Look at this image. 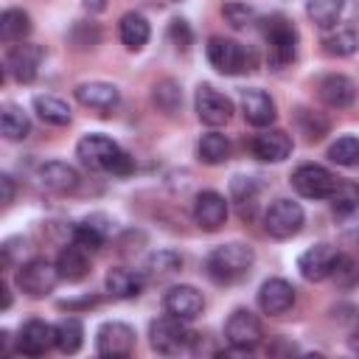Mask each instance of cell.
Wrapping results in <instances>:
<instances>
[{"label":"cell","instance_id":"74e56055","mask_svg":"<svg viewBox=\"0 0 359 359\" xmlns=\"http://www.w3.org/2000/svg\"><path fill=\"white\" fill-rule=\"evenodd\" d=\"M180 266H182V258H180L177 252H171V250H157V252L149 258V264H146V269H149L151 278H168V275H174Z\"/></svg>","mask_w":359,"mask_h":359},{"label":"cell","instance_id":"e575fe53","mask_svg":"<svg viewBox=\"0 0 359 359\" xmlns=\"http://www.w3.org/2000/svg\"><path fill=\"white\" fill-rule=\"evenodd\" d=\"M328 202H331V208L337 213H353V210H359V185L351 182V180H337Z\"/></svg>","mask_w":359,"mask_h":359},{"label":"cell","instance_id":"7a4b0ae2","mask_svg":"<svg viewBox=\"0 0 359 359\" xmlns=\"http://www.w3.org/2000/svg\"><path fill=\"white\" fill-rule=\"evenodd\" d=\"M252 261H255L252 247L233 241V244H222V247H216V250L208 252L205 272L216 283H236V280H241L250 272Z\"/></svg>","mask_w":359,"mask_h":359},{"label":"cell","instance_id":"d6a6232c","mask_svg":"<svg viewBox=\"0 0 359 359\" xmlns=\"http://www.w3.org/2000/svg\"><path fill=\"white\" fill-rule=\"evenodd\" d=\"M342 6H345V0H309L306 14L311 17V22L317 28H334L342 14Z\"/></svg>","mask_w":359,"mask_h":359},{"label":"cell","instance_id":"4fadbf2b","mask_svg":"<svg viewBox=\"0 0 359 359\" xmlns=\"http://www.w3.org/2000/svg\"><path fill=\"white\" fill-rule=\"evenodd\" d=\"M194 101H196V115H199V121L208 123V126H222V123H227L230 115H233L230 98L222 95L219 90H213L210 84H202V87L196 90V98H194Z\"/></svg>","mask_w":359,"mask_h":359},{"label":"cell","instance_id":"f546056e","mask_svg":"<svg viewBox=\"0 0 359 359\" xmlns=\"http://www.w3.org/2000/svg\"><path fill=\"white\" fill-rule=\"evenodd\" d=\"M34 112L45 123H53V126H67L70 123V107L62 98H53V95H36L34 98Z\"/></svg>","mask_w":359,"mask_h":359},{"label":"cell","instance_id":"603a6c76","mask_svg":"<svg viewBox=\"0 0 359 359\" xmlns=\"http://www.w3.org/2000/svg\"><path fill=\"white\" fill-rule=\"evenodd\" d=\"M143 289V275L135 272V269H126V266H115L107 272V292L112 297H137Z\"/></svg>","mask_w":359,"mask_h":359},{"label":"cell","instance_id":"52a82bcc","mask_svg":"<svg viewBox=\"0 0 359 359\" xmlns=\"http://www.w3.org/2000/svg\"><path fill=\"white\" fill-rule=\"evenodd\" d=\"M303 208L292 199H275L264 213V227L272 238H292L303 227Z\"/></svg>","mask_w":359,"mask_h":359},{"label":"cell","instance_id":"2e32d148","mask_svg":"<svg viewBox=\"0 0 359 359\" xmlns=\"http://www.w3.org/2000/svg\"><path fill=\"white\" fill-rule=\"evenodd\" d=\"M224 219H227V199L219 191L196 194V199H194V222L202 230L213 233V230H219L224 224Z\"/></svg>","mask_w":359,"mask_h":359},{"label":"cell","instance_id":"f1b7e54d","mask_svg":"<svg viewBox=\"0 0 359 359\" xmlns=\"http://www.w3.org/2000/svg\"><path fill=\"white\" fill-rule=\"evenodd\" d=\"M196 151H199V160H202V163H208V165H222V163H227V157H230V140H227L224 135H219V132H208V135H202Z\"/></svg>","mask_w":359,"mask_h":359},{"label":"cell","instance_id":"7c38bea8","mask_svg":"<svg viewBox=\"0 0 359 359\" xmlns=\"http://www.w3.org/2000/svg\"><path fill=\"white\" fill-rule=\"evenodd\" d=\"M224 337L233 348H244V351H252L258 342H261V323L252 311L247 309H236L224 325Z\"/></svg>","mask_w":359,"mask_h":359},{"label":"cell","instance_id":"5bb4252c","mask_svg":"<svg viewBox=\"0 0 359 359\" xmlns=\"http://www.w3.org/2000/svg\"><path fill=\"white\" fill-rule=\"evenodd\" d=\"M53 345H56V325H50L45 320H28L20 328V337H17V351L20 353H25V356H42Z\"/></svg>","mask_w":359,"mask_h":359},{"label":"cell","instance_id":"ee69618b","mask_svg":"<svg viewBox=\"0 0 359 359\" xmlns=\"http://www.w3.org/2000/svg\"><path fill=\"white\" fill-rule=\"evenodd\" d=\"M11 306V292H8V286L3 283V309H8Z\"/></svg>","mask_w":359,"mask_h":359},{"label":"cell","instance_id":"6da1fadb","mask_svg":"<svg viewBox=\"0 0 359 359\" xmlns=\"http://www.w3.org/2000/svg\"><path fill=\"white\" fill-rule=\"evenodd\" d=\"M76 157L93 171H107V174H118V177H126L135 168L132 157L107 135H84L76 146Z\"/></svg>","mask_w":359,"mask_h":359},{"label":"cell","instance_id":"30bf717a","mask_svg":"<svg viewBox=\"0 0 359 359\" xmlns=\"http://www.w3.org/2000/svg\"><path fill=\"white\" fill-rule=\"evenodd\" d=\"M339 258H342V255H339L331 244H314V247H309V250L297 258V269H300V275H303L306 280L317 283V280H325V278H331V275L337 272Z\"/></svg>","mask_w":359,"mask_h":359},{"label":"cell","instance_id":"7402d4cb","mask_svg":"<svg viewBox=\"0 0 359 359\" xmlns=\"http://www.w3.org/2000/svg\"><path fill=\"white\" fill-rule=\"evenodd\" d=\"M317 90H320L323 104H328V107H334V109H345V107H351L353 98H356V84H353L348 76H339V73H331V76L320 79Z\"/></svg>","mask_w":359,"mask_h":359},{"label":"cell","instance_id":"ffe728a7","mask_svg":"<svg viewBox=\"0 0 359 359\" xmlns=\"http://www.w3.org/2000/svg\"><path fill=\"white\" fill-rule=\"evenodd\" d=\"M36 180L45 191H53V194H70L79 188V171L62 160H50V163H42L39 171H36Z\"/></svg>","mask_w":359,"mask_h":359},{"label":"cell","instance_id":"f6af8a7d","mask_svg":"<svg viewBox=\"0 0 359 359\" xmlns=\"http://www.w3.org/2000/svg\"><path fill=\"white\" fill-rule=\"evenodd\" d=\"M351 348H353V351H356V353H359V331H356V334H353V337H351Z\"/></svg>","mask_w":359,"mask_h":359},{"label":"cell","instance_id":"836d02e7","mask_svg":"<svg viewBox=\"0 0 359 359\" xmlns=\"http://www.w3.org/2000/svg\"><path fill=\"white\" fill-rule=\"evenodd\" d=\"M323 50L331 56H351L359 50V34L353 28H339V31L323 36Z\"/></svg>","mask_w":359,"mask_h":359},{"label":"cell","instance_id":"d6986e66","mask_svg":"<svg viewBox=\"0 0 359 359\" xmlns=\"http://www.w3.org/2000/svg\"><path fill=\"white\" fill-rule=\"evenodd\" d=\"M252 154L258 160H266V163H280L292 154V137L283 132V129H264L261 135L252 137L250 143Z\"/></svg>","mask_w":359,"mask_h":359},{"label":"cell","instance_id":"f35d334b","mask_svg":"<svg viewBox=\"0 0 359 359\" xmlns=\"http://www.w3.org/2000/svg\"><path fill=\"white\" fill-rule=\"evenodd\" d=\"M222 14L227 17V22L233 25V28H244V25H250L252 22V8L250 6H244V3H227L224 8H222Z\"/></svg>","mask_w":359,"mask_h":359},{"label":"cell","instance_id":"ac0fdd59","mask_svg":"<svg viewBox=\"0 0 359 359\" xmlns=\"http://www.w3.org/2000/svg\"><path fill=\"white\" fill-rule=\"evenodd\" d=\"M76 98H79L84 107H90V109H95V112H101V115H109V112L118 107L121 93H118V87L109 84V81H84V84L76 87Z\"/></svg>","mask_w":359,"mask_h":359},{"label":"cell","instance_id":"3957f363","mask_svg":"<svg viewBox=\"0 0 359 359\" xmlns=\"http://www.w3.org/2000/svg\"><path fill=\"white\" fill-rule=\"evenodd\" d=\"M264 39H266V56L275 70L286 67L294 53H297V31L286 17H269L264 25Z\"/></svg>","mask_w":359,"mask_h":359},{"label":"cell","instance_id":"83f0119b","mask_svg":"<svg viewBox=\"0 0 359 359\" xmlns=\"http://www.w3.org/2000/svg\"><path fill=\"white\" fill-rule=\"evenodd\" d=\"M31 34V17L22 8H6L0 17V36L3 42H22Z\"/></svg>","mask_w":359,"mask_h":359},{"label":"cell","instance_id":"9c48e42d","mask_svg":"<svg viewBox=\"0 0 359 359\" xmlns=\"http://www.w3.org/2000/svg\"><path fill=\"white\" fill-rule=\"evenodd\" d=\"M95 351H98V356H109V359L129 356L135 351V328L126 323H118V320L104 323L95 331Z\"/></svg>","mask_w":359,"mask_h":359},{"label":"cell","instance_id":"5b68a950","mask_svg":"<svg viewBox=\"0 0 359 359\" xmlns=\"http://www.w3.org/2000/svg\"><path fill=\"white\" fill-rule=\"evenodd\" d=\"M59 278H62L59 275V266L50 264L48 258H31V261L20 264V269H17V286L28 297H45V294H50Z\"/></svg>","mask_w":359,"mask_h":359},{"label":"cell","instance_id":"1f68e13d","mask_svg":"<svg viewBox=\"0 0 359 359\" xmlns=\"http://www.w3.org/2000/svg\"><path fill=\"white\" fill-rule=\"evenodd\" d=\"M84 342V325L79 317H65L56 323V348L62 353H76Z\"/></svg>","mask_w":359,"mask_h":359},{"label":"cell","instance_id":"d4e9b609","mask_svg":"<svg viewBox=\"0 0 359 359\" xmlns=\"http://www.w3.org/2000/svg\"><path fill=\"white\" fill-rule=\"evenodd\" d=\"M149 22H146V17L143 14H135V11H129V14H123L121 17V22H118V36H121V42L129 48V50H140L146 42H149Z\"/></svg>","mask_w":359,"mask_h":359},{"label":"cell","instance_id":"9a60e30c","mask_svg":"<svg viewBox=\"0 0 359 359\" xmlns=\"http://www.w3.org/2000/svg\"><path fill=\"white\" fill-rule=\"evenodd\" d=\"M258 306L264 314L280 317L294 306V286L283 278H269L258 289Z\"/></svg>","mask_w":359,"mask_h":359},{"label":"cell","instance_id":"e0dca14e","mask_svg":"<svg viewBox=\"0 0 359 359\" xmlns=\"http://www.w3.org/2000/svg\"><path fill=\"white\" fill-rule=\"evenodd\" d=\"M163 306H165L168 314H174V317H180V320L188 323V320H196L202 314L205 297L194 286H171L165 292V297H163Z\"/></svg>","mask_w":359,"mask_h":359},{"label":"cell","instance_id":"277c9868","mask_svg":"<svg viewBox=\"0 0 359 359\" xmlns=\"http://www.w3.org/2000/svg\"><path fill=\"white\" fill-rule=\"evenodd\" d=\"M149 337H151V348L163 356H174V353H185L194 342V331L185 328V320L168 314V317H160L151 323L149 328Z\"/></svg>","mask_w":359,"mask_h":359},{"label":"cell","instance_id":"7bdbcfd3","mask_svg":"<svg viewBox=\"0 0 359 359\" xmlns=\"http://www.w3.org/2000/svg\"><path fill=\"white\" fill-rule=\"evenodd\" d=\"M84 8H90V11H104V8H107V0H84Z\"/></svg>","mask_w":359,"mask_h":359},{"label":"cell","instance_id":"b9f144b4","mask_svg":"<svg viewBox=\"0 0 359 359\" xmlns=\"http://www.w3.org/2000/svg\"><path fill=\"white\" fill-rule=\"evenodd\" d=\"M0 185H3V205H11L14 202V180L8 174L0 177Z\"/></svg>","mask_w":359,"mask_h":359},{"label":"cell","instance_id":"ba28073f","mask_svg":"<svg viewBox=\"0 0 359 359\" xmlns=\"http://www.w3.org/2000/svg\"><path fill=\"white\" fill-rule=\"evenodd\" d=\"M208 62L224 73V76H236L241 70H250L252 56L244 50V45H238L236 39H224V36H213L208 42Z\"/></svg>","mask_w":359,"mask_h":359},{"label":"cell","instance_id":"4dcf8cb0","mask_svg":"<svg viewBox=\"0 0 359 359\" xmlns=\"http://www.w3.org/2000/svg\"><path fill=\"white\" fill-rule=\"evenodd\" d=\"M230 194H233V202L238 205L241 219H252L255 205H258V185L250 177H236L230 182Z\"/></svg>","mask_w":359,"mask_h":359},{"label":"cell","instance_id":"8fae6325","mask_svg":"<svg viewBox=\"0 0 359 359\" xmlns=\"http://www.w3.org/2000/svg\"><path fill=\"white\" fill-rule=\"evenodd\" d=\"M42 56L45 50L34 42H20L8 50L6 56V70L20 81V84H31L39 73V65H42Z\"/></svg>","mask_w":359,"mask_h":359},{"label":"cell","instance_id":"4316f807","mask_svg":"<svg viewBox=\"0 0 359 359\" xmlns=\"http://www.w3.org/2000/svg\"><path fill=\"white\" fill-rule=\"evenodd\" d=\"M56 266H59L62 280H70V283L81 280V278L90 272V261H87V255H84V250H81L79 244L65 247V250L59 252V258H56Z\"/></svg>","mask_w":359,"mask_h":359},{"label":"cell","instance_id":"60d3db41","mask_svg":"<svg viewBox=\"0 0 359 359\" xmlns=\"http://www.w3.org/2000/svg\"><path fill=\"white\" fill-rule=\"evenodd\" d=\"M168 39H171L180 50H188V45H191L194 34H191V28H188V22H185V20H171V25H168Z\"/></svg>","mask_w":359,"mask_h":359},{"label":"cell","instance_id":"d590c367","mask_svg":"<svg viewBox=\"0 0 359 359\" xmlns=\"http://www.w3.org/2000/svg\"><path fill=\"white\" fill-rule=\"evenodd\" d=\"M328 157H331V163L345 165V168L359 165V137H353V135L337 137V140L328 146Z\"/></svg>","mask_w":359,"mask_h":359},{"label":"cell","instance_id":"cb8c5ba5","mask_svg":"<svg viewBox=\"0 0 359 359\" xmlns=\"http://www.w3.org/2000/svg\"><path fill=\"white\" fill-rule=\"evenodd\" d=\"M109 236V227H107V219L104 216H90L84 222H79L73 227V244H79L81 250H98L104 247Z\"/></svg>","mask_w":359,"mask_h":359},{"label":"cell","instance_id":"484cf974","mask_svg":"<svg viewBox=\"0 0 359 359\" xmlns=\"http://www.w3.org/2000/svg\"><path fill=\"white\" fill-rule=\"evenodd\" d=\"M0 132L6 140H25L31 135V121L17 104H3L0 109Z\"/></svg>","mask_w":359,"mask_h":359},{"label":"cell","instance_id":"44dd1931","mask_svg":"<svg viewBox=\"0 0 359 359\" xmlns=\"http://www.w3.org/2000/svg\"><path fill=\"white\" fill-rule=\"evenodd\" d=\"M241 115L252 126H269L278 112H275V101L269 98V93L252 87V90L241 93Z\"/></svg>","mask_w":359,"mask_h":359},{"label":"cell","instance_id":"8d00e7d4","mask_svg":"<svg viewBox=\"0 0 359 359\" xmlns=\"http://www.w3.org/2000/svg\"><path fill=\"white\" fill-rule=\"evenodd\" d=\"M154 104L165 112V115H174L182 104V90L174 79H163L160 84H154Z\"/></svg>","mask_w":359,"mask_h":359},{"label":"cell","instance_id":"ab89813d","mask_svg":"<svg viewBox=\"0 0 359 359\" xmlns=\"http://www.w3.org/2000/svg\"><path fill=\"white\" fill-rule=\"evenodd\" d=\"M297 121H300L303 135H306L309 140L323 137V135H325V129H328V123H325L323 118H314V112H309V109H300V112H297Z\"/></svg>","mask_w":359,"mask_h":359},{"label":"cell","instance_id":"8992f818","mask_svg":"<svg viewBox=\"0 0 359 359\" xmlns=\"http://www.w3.org/2000/svg\"><path fill=\"white\" fill-rule=\"evenodd\" d=\"M337 185V177L317 163H303L292 171V188L306 199H328Z\"/></svg>","mask_w":359,"mask_h":359}]
</instances>
